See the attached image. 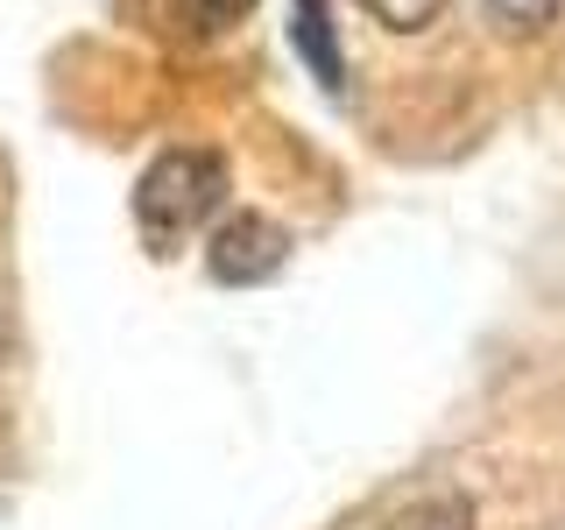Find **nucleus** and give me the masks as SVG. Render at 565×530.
<instances>
[{
  "label": "nucleus",
  "mask_w": 565,
  "mask_h": 530,
  "mask_svg": "<svg viewBox=\"0 0 565 530\" xmlns=\"http://www.w3.org/2000/svg\"><path fill=\"white\" fill-rule=\"evenodd\" d=\"M382 530H473V509H467V495H424V502L396 509Z\"/></svg>",
  "instance_id": "nucleus-5"
},
{
  "label": "nucleus",
  "mask_w": 565,
  "mask_h": 530,
  "mask_svg": "<svg viewBox=\"0 0 565 530\" xmlns=\"http://www.w3.org/2000/svg\"><path fill=\"white\" fill-rule=\"evenodd\" d=\"M367 14L388 29V35H417V29H431L438 14H446V0H361Z\"/></svg>",
  "instance_id": "nucleus-6"
},
{
  "label": "nucleus",
  "mask_w": 565,
  "mask_h": 530,
  "mask_svg": "<svg viewBox=\"0 0 565 530\" xmlns=\"http://www.w3.org/2000/svg\"><path fill=\"white\" fill-rule=\"evenodd\" d=\"M135 14V29L163 35V43H212L241 22L255 0H120Z\"/></svg>",
  "instance_id": "nucleus-3"
},
{
  "label": "nucleus",
  "mask_w": 565,
  "mask_h": 530,
  "mask_svg": "<svg viewBox=\"0 0 565 530\" xmlns=\"http://www.w3.org/2000/svg\"><path fill=\"white\" fill-rule=\"evenodd\" d=\"M226 205V156L220 149H163L135 177V226L149 247H184Z\"/></svg>",
  "instance_id": "nucleus-1"
},
{
  "label": "nucleus",
  "mask_w": 565,
  "mask_h": 530,
  "mask_svg": "<svg viewBox=\"0 0 565 530\" xmlns=\"http://www.w3.org/2000/svg\"><path fill=\"white\" fill-rule=\"evenodd\" d=\"M0 424H8V403H0Z\"/></svg>",
  "instance_id": "nucleus-8"
},
{
  "label": "nucleus",
  "mask_w": 565,
  "mask_h": 530,
  "mask_svg": "<svg viewBox=\"0 0 565 530\" xmlns=\"http://www.w3.org/2000/svg\"><path fill=\"white\" fill-rule=\"evenodd\" d=\"M558 8L565 0H488V14L502 22L509 35H537V29H552L558 22Z\"/></svg>",
  "instance_id": "nucleus-7"
},
{
  "label": "nucleus",
  "mask_w": 565,
  "mask_h": 530,
  "mask_svg": "<svg viewBox=\"0 0 565 530\" xmlns=\"http://www.w3.org/2000/svg\"><path fill=\"white\" fill-rule=\"evenodd\" d=\"M290 14H297V50H305L311 78L326 85V93H340L347 57H340V35H332V22H326V0H290Z\"/></svg>",
  "instance_id": "nucleus-4"
},
{
  "label": "nucleus",
  "mask_w": 565,
  "mask_h": 530,
  "mask_svg": "<svg viewBox=\"0 0 565 530\" xmlns=\"http://www.w3.org/2000/svg\"><path fill=\"white\" fill-rule=\"evenodd\" d=\"M282 262H290V234L269 220V212H234V220H220L212 226V241H205V269L212 283H262V276H276Z\"/></svg>",
  "instance_id": "nucleus-2"
}]
</instances>
